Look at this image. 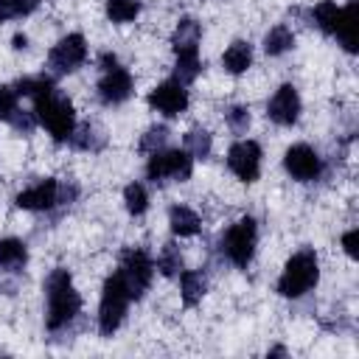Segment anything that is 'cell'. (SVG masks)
<instances>
[{
    "label": "cell",
    "mask_w": 359,
    "mask_h": 359,
    "mask_svg": "<svg viewBox=\"0 0 359 359\" xmlns=\"http://www.w3.org/2000/svg\"><path fill=\"white\" fill-rule=\"evenodd\" d=\"M14 87H17L20 98H31L36 123L45 126L53 140H59V143L70 140V135L76 129V109H73L70 98H65L48 76H28V79H20Z\"/></svg>",
    "instance_id": "6da1fadb"
},
{
    "label": "cell",
    "mask_w": 359,
    "mask_h": 359,
    "mask_svg": "<svg viewBox=\"0 0 359 359\" xmlns=\"http://www.w3.org/2000/svg\"><path fill=\"white\" fill-rule=\"evenodd\" d=\"M79 311H81V294L76 292L70 272L56 266L45 278V328L50 334H59L73 325Z\"/></svg>",
    "instance_id": "7a4b0ae2"
},
{
    "label": "cell",
    "mask_w": 359,
    "mask_h": 359,
    "mask_svg": "<svg viewBox=\"0 0 359 359\" xmlns=\"http://www.w3.org/2000/svg\"><path fill=\"white\" fill-rule=\"evenodd\" d=\"M317 280H320V258L311 247H303L283 264V272H280L275 289L280 297L297 300V297L309 294L317 286Z\"/></svg>",
    "instance_id": "3957f363"
},
{
    "label": "cell",
    "mask_w": 359,
    "mask_h": 359,
    "mask_svg": "<svg viewBox=\"0 0 359 359\" xmlns=\"http://www.w3.org/2000/svg\"><path fill=\"white\" fill-rule=\"evenodd\" d=\"M199 36L202 28L196 20L182 17L174 28L171 36V48H174V79L182 84H191L199 70H202V59H199Z\"/></svg>",
    "instance_id": "277c9868"
},
{
    "label": "cell",
    "mask_w": 359,
    "mask_h": 359,
    "mask_svg": "<svg viewBox=\"0 0 359 359\" xmlns=\"http://www.w3.org/2000/svg\"><path fill=\"white\" fill-rule=\"evenodd\" d=\"M129 300H132V292L123 275L115 269L112 275H107L104 289H101V303H98V334L101 337H112L121 328L129 311Z\"/></svg>",
    "instance_id": "5b68a950"
},
{
    "label": "cell",
    "mask_w": 359,
    "mask_h": 359,
    "mask_svg": "<svg viewBox=\"0 0 359 359\" xmlns=\"http://www.w3.org/2000/svg\"><path fill=\"white\" fill-rule=\"evenodd\" d=\"M76 194H79L76 185L67 188V185H62L59 180L45 177V180H39V182L22 188V191L14 196V205L22 208V210L45 213V210H50V208H56V205H70V202L76 199Z\"/></svg>",
    "instance_id": "8992f818"
},
{
    "label": "cell",
    "mask_w": 359,
    "mask_h": 359,
    "mask_svg": "<svg viewBox=\"0 0 359 359\" xmlns=\"http://www.w3.org/2000/svg\"><path fill=\"white\" fill-rule=\"evenodd\" d=\"M255 244H258V224L252 216H241L236 224H230L222 238H219V250L222 255L233 264V266H250L252 255H255Z\"/></svg>",
    "instance_id": "52a82bcc"
},
{
    "label": "cell",
    "mask_w": 359,
    "mask_h": 359,
    "mask_svg": "<svg viewBox=\"0 0 359 359\" xmlns=\"http://www.w3.org/2000/svg\"><path fill=\"white\" fill-rule=\"evenodd\" d=\"M191 174H194V157L185 149H168L165 146V149L149 154L146 177L154 185H163V182H185V180H191Z\"/></svg>",
    "instance_id": "ba28073f"
},
{
    "label": "cell",
    "mask_w": 359,
    "mask_h": 359,
    "mask_svg": "<svg viewBox=\"0 0 359 359\" xmlns=\"http://www.w3.org/2000/svg\"><path fill=\"white\" fill-rule=\"evenodd\" d=\"M132 93H135V79H132V73H129L112 53H104V56H101V76H98V98H101V104L118 107V104H123Z\"/></svg>",
    "instance_id": "9c48e42d"
},
{
    "label": "cell",
    "mask_w": 359,
    "mask_h": 359,
    "mask_svg": "<svg viewBox=\"0 0 359 359\" xmlns=\"http://www.w3.org/2000/svg\"><path fill=\"white\" fill-rule=\"evenodd\" d=\"M118 272L123 275V280H126V286H129V292H132V300H137V297H143L146 289L151 286V278H154V261H151V255H149L146 250H140V247H129V250L121 255V266H118Z\"/></svg>",
    "instance_id": "30bf717a"
},
{
    "label": "cell",
    "mask_w": 359,
    "mask_h": 359,
    "mask_svg": "<svg viewBox=\"0 0 359 359\" xmlns=\"http://www.w3.org/2000/svg\"><path fill=\"white\" fill-rule=\"evenodd\" d=\"M87 62V39L81 34H67L62 36L50 53H48V70L53 76H65V73H73L79 70L81 65Z\"/></svg>",
    "instance_id": "8fae6325"
},
{
    "label": "cell",
    "mask_w": 359,
    "mask_h": 359,
    "mask_svg": "<svg viewBox=\"0 0 359 359\" xmlns=\"http://www.w3.org/2000/svg\"><path fill=\"white\" fill-rule=\"evenodd\" d=\"M283 168L297 182H314L323 174V157L309 143H294L283 154Z\"/></svg>",
    "instance_id": "7c38bea8"
},
{
    "label": "cell",
    "mask_w": 359,
    "mask_h": 359,
    "mask_svg": "<svg viewBox=\"0 0 359 359\" xmlns=\"http://www.w3.org/2000/svg\"><path fill=\"white\" fill-rule=\"evenodd\" d=\"M149 107L165 118H177L188 109V90L182 81H177L174 76L160 81L151 93H149Z\"/></svg>",
    "instance_id": "4fadbf2b"
},
{
    "label": "cell",
    "mask_w": 359,
    "mask_h": 359,
    "mask_svg": "<svg viewBox=\"0 0 359 359\" xmlns=\"http://www.w3.org/2000/svg\"><path fill=\"white\" fill-rule=\"evenodd\" d=\"M261 146L255 140H236L227 151V168L241 182H255L261 174Z\"/></svg>",
    "instance_id": "5bb4252c"
},
{
    "label": "cell",
    "mask_w": 359,
    "mask_h": 359,
    "mask_svg": "<svg viewBox=\"0 0 359 359\" xmlns=\"http://www.w3.org/2000/svg\"><path fill=\"white\" fill-rule=\"evenodd\" d=\"M300 109H303V104H300L297 87L294 84H280L272 93L269 104H266V118L278 126H292V123H297Z\"/></svg>",
    "instance_id": "9a60e30c"
},
{
    "label": "cell",
    "mask_w": 359,
    "mask_h": 359,
    "mask_svg": "<svg viewBox=\"0 0 359 359\" xmlns=\"http://www.w3.org/2000/svg\"><path fill=\"white\" fill-rule=\"evenodd\" d=\"M0 121L11 123L14 129L20 132H31L36 126V118H34V109L25 112L22 104H20V93L14 84H0Z\"/></svg>",
    "instance_id": "2e32d148"
},
{
    "label": "cell",
    "mask_w": 359,
    "mask_h": 359,
    "mask_svg": "<svg viewBox=\"0 0 359 359\" xmlns=\"http://www.w3.org/2000/svg\"><path fill=\"white\" fill-rule=\"evenodd\" d=\"M356 14H359V0H348L345 6H339V17H337V28H334V39L348 53L356 50Z\"/></svg>",
    "instance_id": "e0dca14e"
},
{
    "label": "cell",
    "mask_w": 359,
    "mask_h": 359,
    "mask_svg": "<svg viewBox=\"0 0 359 359\" xmlns=\"http://www.w3.org/2000/svg\"><path fill=\"white\" fill-rule=\"evenodd\" d=\"M168 224H171V233L180 236V238H188V236H196L199 227H202V219L194 208L188 205H171L168 210Z\"/></svg>",
    "instance_id": "ac0fdd59"
},
{
    "label": "cell",
    "mask_w": 359,
    "mask_h": 359,
    "mask_svg": "<svg viewBox=\"0 0 359 359\" xmlns=\"http://www.w3.org/2000/svg\"><path fill=\"white\" fill-rule=\"evenodd\" d=\"M28 264V247L22 238H0V269L22 272Z\"/></svg>",
    "instance_id": "d6986e66"
},
{
    "label": "cell",
    "mask_w": 359,
    "mask_h": 359,
    "mask_svg": "<svg viewBox=\"0 0 359 359\" xmlns=\"http://www.w3.org/2000/svg\"><path fill=\"white\" fill-rule=\"evenodd\" d=\"M180 297L185 306H196L208 292V278L199 269H182L180 275Z\"/></svg>",
    "instance_id": "ffe728a7"
},
{
    "label": "cell",
    "mask_w": 359,
    "mask_h": 359,
    "mask_svg": "<svg viewBox=\"0 0 359 359\" xmlns=\"http://www.w3.org/2000/svg\"><path fill=\"white\" fill-rule=\"evenodd\" d=\"M250 65H252V45L244 42V39L230 42V48L222 53V67H224L227 73H233V76L244 73Z\"/></svg>",
    "instance_id": "44dd1931"
},
{
    "label": "cell",
    "mask_w": 359,
    "mask_h": 359,
    "mask_svg": "<svg viewBox=\"0 0 359 359\" xmlns=\"http://www.w3.org/2000/svg\"><path fill=\"white\" fill-rule=\"evenodd\" d=\"M292 48H294V34H292L289 25L278 22L275 28L266 31V36H264V50H266V56H283V53L292 50Z\"/></svg>",
    "instance_id": "7402d4cb"
},
{
    "label": "cell",
    "mask_w": 359,
    "mask_h": 359,
    "mask_svg": "<svg viewBox=\"0 0 359 359\" xmlns=\"http://www.w3.org/2000/svg\"><path fill=\"white\" fill-rule=\"evenodd\" d=\"M182 143H185L182 149H185L194 160H205V157H210V151H213V137H210V132H208V129H202V126L188 129Z\"/></svg>",
    "instance_id": "603a6c76"
},
{
    "label": "cell",
    "mask_w": 359,
    "mask_h": 359,
    "mask_svg": "<svg viewBox=\"0 0 359 359\" xmlns=\"http://www.w3.org/2000/svg\"><path fill=\"white\" fill-rule=\"evenodd\" d=\"M337 17H339V6H337L334 0H320V3L311 8V20H314V25H317L325 36H334Z\"/></svg>",
    "instance_id": "cb8c5ba5"
},
{
    "label": "cell",
    "mask_w": 359,
    "mask_h": 359,
    "mask_svg": "<svg viewBox=\"0 0 359 359\" xmlns=\"http://www.w3.org/2000/svg\"><path fill=\"white\" fill-rule=\"evenodd\" d=\"M123 205L132 216H143L149 210V191L143 182H129L123 188Z\"/></svg>",
    "instance_id": "d4e9b609"
},
{
    "label": "cell",
    "mask_w": 359,
    "mask_h": 359,
    "mask_svg": "<svg viewBox=\"0 0 359 359\" xmlns=\"http://www.w3.org/2000/svg\"><path fill=\"white\" fill-rule=\"evenodd\" d=\"M70 143L76 149H84V151H98L104 146V135L93 126V123H84V126H76L73 135H70Z\"/></svg>",
    "instance_id": "484cf974"
},
{
    "label": "cell",
    "mask_w": 359,
    "mask_h": 359,
    "mask_svg": "<svg viewBox=\"0 0 359 359\" xmlns=\"http://www.w3.org/2000/svg\"><path fill=\"white\" fill-rule=\"evenodd\" d=\"M154 266L160 269V275H165V278H177V275L185 269V266H182V252H180L174 244H165V247L160 250Z\"/></svg>",
    "instance_id": "4316f807"
},
{
    "label": "cell",
    "mask_w": 359,
    "mask_h": 359,
    "mask_svg": "<svg viewBox=\"0 0 359 359\" xmlns=\"http://www.w3.org/2000/svg\"><path fill=\"white\" fill-rule=\"evenodd\" d=\"M140 14V0H107V17L118 25L132 22Z\"/></svg>",
    "instance_id": "83f0119b"
},
{
    "label": "cell",
    "mask_w": 359,
    "mask_h": 359,
    "mask_svg": "<svg viewBox=\"0 0 359 359\" xmlns=\"http://www.w3.org/2000/svg\"><path fill=\"white\" fill-rule=\"evenodd\" d=\"M39 8V0H0V22L28 17Z\"/></svg>",
    "instance_id": "f1b7e54d"
},
{
    "label": "cell",
    "mask_w": 359,
    "mask_h": 359,
    "mask_svg": "<svg viewBox=\"0 0 359 359\" xmlns=\"http://www.w3.org/2000/svg\"><path fill=\"white\" fill-rule=\"evenodd\" d=\"M224 121H227V126H230V132L233 135H244L247 129H250V121H252V115H250V107H230L227 112H224Z\"/></svg>",
    "instance_id": "f546056e"
},
{
    "label": "cell",
    "mask_w": 359,
    "mask_h": 359,
    "mask_svg": "<svg viewBox=\"0 0 359 359\" xmlns=\"http://www.w3.org/2000/svg\"><path fill=\"white\" fill-rule=\"evenodd\" d=\"M165 143H168V126H151V129H146V135L140 137V151L151 154V151L165 149Z\"/></svg>",
    "instance_id": "4dcf8cb0"
},
{
    "label": "cell",
    "mask_w": 359,
    "mask_h": 359,
    "mask_svg": "<svg viewBox=\"0 0 359 359\" xmlns=\"http://www.w3.org/2000/svg\"><path fill=\"white\" fill-rule=\"evenodd\" d=\"M356 238H359V230H356V227H351V230L342 236V247H345V252H348L351 258H356Z\"/></svg>",
    "instance_id": "1f68e13d"
},
{
    "label": "cell",
    "mask_w": 359,
    "mask_h": 359,
    "mask_svg": "<svg viewBox=\"0 0 359 359\" xmlns=\"http://www.w3.org/2000/svg\"><path fill=\"white\" fill-rule=\"evenodd\" d=\"M25 42H28V39H25V36H20V34H17V36H14V48H17V50H20V48H25Z\"/></svg>",
    "instance_id": "d6a6232c"
}]
</instances>
